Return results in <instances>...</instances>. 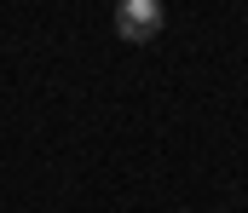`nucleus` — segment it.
Returning a JSON list of instances; mask_svg holds the SVG:
<instances>
[{"mask_svg":"<svg viewBox=\"0 0 248 213\" xmlns=\"http://www.w3.org/2000/svg\"><path fill=\"white\" fill-rule=\"evenodd\" d=\"M162 0H116V35L133 41V46H144V41H156L162 35Z\"/></svg>","mask_w":248,"mask_h":213,"instance_id":"f257e3e1","label":"nucleus"}]
</instances>
